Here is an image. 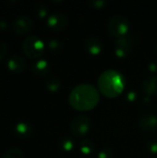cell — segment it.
I'll return each instance as SVG.
<instances>
[{
    "instance_id": "obj_23",
    "label": "cell",
    "mask_w": 157,
    "mask_h": 158,
    "mask_svg": "<svg viewBox=\"0 0 157 158\" xmlns=\"http://www.w3.org/2000/svg\"><path fill=\"white\" fill-rule=\"evenodd\" d=\"M147 148H148V151L153 154V155H156L157 154V141L156 140H153L151 142L148 143L147 144Z\"/></svg>"
},
{
    "instance_id": "obj_9",
    "label": "cell",
    "mask_w": 157,
    "mask_h": 158,
    "mask_svg": "<svg viewBox=\"0 0 157 158\" xmlns=\"http://www.w3.org/2000/svg\"><path fill=\"white\" fill-rule=\"evenodd\" d=\"M140 128L146 132H153L157 130V117L155 115H144L139 120Z\"/></svg>"
},
{
    "instance_id": "obj_14",
    "label": "cell",
    "mask_w": 157,
    "mask_h": 158,
    "mask_svg": "<svg viewBox=\"0 0 157 158\" xmlns=\"http://www.w3.org/2000/svg\"><path fill=\"white\" fill-rule=\"evenodd\" d=\"M31 70L36 75H46L50 71V64L45 59L36 60L31 65Z\"/></svg>"
},
{
    "instance_id": "obj_13",
    "label": "cell",
    "mask_w": 157,
    "mask_h": 158,
    "mask_svg": "<svg viewBox=\"0 0 157 158\" xmlns=\"http://www.w3.org/2000/svg\"><path fill=\"white\" fill-rule=\"evenodd\" d=\"M14 132H15V134L18 137L25 139V138H28V137H30L31 135V133H32V127L28 122L21 121V122H19L15 126Z\"/></svg>"
},
{
    "instance_id": "obj_8",
    "label": "cell",
    "mask_w": 157,
    "mask_h": 158,
    "mask_svg": "<svg viewBox=\"0 0 157 158\" xmlns=\"http://www.w3.org/2000/svg\"><path fill=\"white\" fill-rule=\"evenodd\" d=\"M47 25L54 31H63L68 25V18L63 13H54L48 17Z\"/></svg>"
},
{
    "instance_id": "obj_15",
    "label": "cell",
    "mask_w": 157,
    "mask_h": 158,
    "mask_svg": "<svg viewBox=\"0 0 157 158\" xmlns=\"http://www.w3.org/2000/svg\"><path fill=\"white\" fill-rule=\"evenodd\" d=\"M80 150L83 155L89 156V155L93 154V151L95 150V145L91 140H87V139L82 140L80 144Z\"/></svg>"
},
{
    "instance_id": "obj_1",
    "label": "cell",
    "mask_w": 157,
    "mask_h": 158,
    "mask_svg": "<svg viewBox=\"0 0 157 158\" xmlns=\"http://www.w3.org/2000/svg\"><path fill=\"white\" fill-rule=\"evenodd\" d=\"M99 91L93 85L88 83L76 86L68 96L70 106L78 111H90L99 104Z\"/></svg>"
},
{
    "instance_id": "obj_20",
    "label": "cell",
    "mask_w": 157,
    "mask_h": 158,
    "mask_svg": "<svg viewBox=\"0 0 157 158\" xmlns=\"http://www.w3.org/2000/svg\"><path fill=\"white\" fill-rule=\"evenodd\" d=\"M97 158H113V151L108 147H105L99 151Z\"/></svg>"
},
{
    "instance_id": "obj_2",
    "label": "cell",
    "mask_w": 157,
    "mask_h": 158,
    "mask_svg": "<svg viewBox=\"0 0 157 158\" xmlns=\"http://www.w3.org/2000/svg\"><path fill=\"white\" fill-rule=\"evenodd\" d=\"M97 86L102 94L107 98L120 95L125 88V80L121 73L115 69L104 71L98 78Z\"/></svg>"
},
{
    "instance_id": "obj_24",
    "label": "cell",
    "mask_w": 157,
    "mask_h": 158,
    "mask_svg": "<svg viewBox=\"0 0 157 158\" xmlns=\"http://www.w3.org/2000/svg\"><path fill=\"white\" fill-rule=\"evenodd\" d=\"M89 4H90L93 7H94V8H103V7L105 6L106 2H105V1H103V0H97V1L94 0V1L89 2Z\"/></svg>"
},
{
    "instance_id": "obj_27",
    "label": "cell",
    "mask_w": 157,
    "mask_h": 158,
    "mask_svg": "<svg viewBox=\"0 0 157 158\" xmlns=\"http://www.w3.org/2000/svg\"><path fill=\"white\" fill-rule=\"evenodd\" d=\"M7 28V23L5 19H0V30L1 31H6Z\"/></svg>"
},
{
    "instance_id": "obj_4",
    "label": "cell",
    "mask_w": 157,
    "mask_h": 158,
    "mask_svg": "<svg viewBox=\"0 0 157 158\" xmlns=\"http://www.w3.org/2000/svg\"><path fill=\"white\" fill-rule=\"evenodd\" d=\"M22 48L24 54L28 57L31 59H36L43 56L45 50V45L39 37L35 35H31L25 38L22 44Z\"/></svg>"
},
{
    "instance_id": "obj_5",
    "label": "cell",
    "mask_w": 157,
    "mask_h": 158,
    "mask_svg": "<svg viewBox=\"0 0 157 158\" xmlns=\"http://www.w3.org/2000/svg\"><path fill=\"white\" fill-rule=\"evenodd\" d=\"M92 121L87 116L81 115L74 118L70 124V131L72 134L78 138L85 136L91 129Z\"/></svg>"
},
{
    "instance_id": "obj_17",
    "label": "cell",
    "mask_w": 157,
    "mask_h": 158,
    "mask_svg": "<svg viewBox=\"0 0 157 158\" xmlns=\"http://www.w3.org/2000/svg\"><path fill=\"white\" fill-rule=\"evenodd\" d=\"M74 146H75V143L73 142L72 139H70L68 137H63L59 141V147L66 152L72 151Z\"/></svg>"
},
{
    "instance_id": "obj_18",
    "label": "cell",
    "mask_w": 157,
    "mask_h": 158,
    "mask_svg": "<svg viewBox=\"0 0 157 158\" xmlns=\"http://www.w3.org/2000/svg\"><path fill=\"white\" fill-rule=\"evenodd\" d=\"M3 158H25L24 157V155L23 153L21 152V150L16 148V147H13V148H9L7 149L4 156Z\"/></svg>"
},
{
    "instance_id": "obj_19",
    "label": "cell",
    "mask_w": 157,
    "mask_h": 158,
    "mask_svg": "<svg viewBox=\"0 0 157 158\" xmlns=\"http://www.w3.org/2000/svg\"><path fill=\"white\" fill-rule=\"evenodd\" d=\"M48 47L52 52H59L63 48V44L58 40L52 39L48 42Z\"/></svg>"
},
{
    "instance_id": "obj_3",
    "label": "cell",
    "mask_w": 157,
    "mask_h": 158,
    "mask_svg": "<svg viewBox=\"0 0 157 158\" xmlns=\"http://www.w3.org/2000/svg\"><path fill=\"white\" fill-rule=\"evenodd\" d=\"M130 29L129 19L121 15H115L110 18L107 23L108 33L117 39L123 38L127 36Z\"/></svg>"
},
{
    "instance_id": "obj_26",
    "label": "cell",
    "mask_w": 157,
    "mask_h": 158,
    "mask_svg": "<svg viewBox=\"0 0 157 158\" xmlns=\"http://www.w3.org/2000/svg\"><path fill=\"white\" fill-rule=\"evenodd\" d=\"M137 98V94L135 92H129L127 94V100L129 102H134Z\"/></svg>"
},
{
    "instance_id": "obj_6",
    "label": "cell",
    "mask_w": 157,
    "mask_h": 158,
    "mask_svg": "<svg viewBox=\"0 0 157 158\" xmlns=\"http://www.w3.org/2000/svg\"><path fill=\"white\" fill-rule=\"evenodd\" d=\"M134 43L135 42L133 36H130V35L118 39L116 42V48H115L116 56L119 58H124L128 56L133 48Z\"/></svg>"
},
{
    "instance_id": "obj_10",
    "label": "cell",
    "mask_w": 157,
    "mask_h": 158,
    "mask_svg": "<svg viewBox=\"0 0 157 158\" xmlns=\"http://www.w3.org/2000/svg\"><path fill=\"white\" fill-rule=\"evenodd\" d=\"M85 47L91 55L96 56L103 51L104 45L103 43L100 41V39H98L97 37L89 36L85 41Z\"/></svg>"
},
{
    "instance_id": "obj_16",
    "label": "cell",
    "mask_w": 157,
    "mask_h": 158,
    "mask_svg": "<svg viewBox=\"0 0 157 158\" xmlns=\"http://www.w3.org/2000/svg\"><path fill=\"white\" fill-rule=\"evenodd\" d=\"M45 86L49 92L55 93V92H57L59 88L61 87V81L56 77H51L46 81Z\"/></svg>"
},
{
    "instance_id": "obj_28",
    "label": "cell",
    "mask_w": 157,
    "mask_h": 158,
    "mask_svg": "<svg viewBox=\"0 0 157 158\" xmlns=\"http://www.w3.org/2000/svg\"><path fill=\"white\" fill-rule=\"evenodd\" d=\"M155 48H156V52H157V44H156V47H155Z\"/></svg>"
},
{
    "instance_id": "obj_22",
    "label": "cell",
    "mask_w": 157,
    "mask_h": 158,
    "mask_svg": "<svg viewBox=\"0 0 157 158\" xmlns=\"http://www.w3.org/2000/svg\"><path fill=\"white\" fill-rule=\"evenodd\" d=\"M8 52V45L5 42H0V61L4 59Z\"/></svg>"
},
{
    "instance_id": "obj_12",
    "label": "cell",
    "mask_w": 157,
    "mask_h": 158,
    "mask_svg": "<svg viewBox=\"0 0 157 158\" xmlns=\"http://www.w3.org/2000/svg\"><path fill=\"white\" fill-rule=\"evenodd\" d=\"M142 89L147 95L157 94V76H150L142 83Z\"/></svg>"
},
{
    "instance_id": "obj_11",
    "label": "cell",
    "mask_w": 157,
    "mask_h": 158,
    "mask_svg": "<svg viewBox=\"0 0 157 158\" xmlns=\"http://www.w3.org/2000/svg\"><path fill=\"white\" fill-rule=\"evenodd\" d=\"M7 67L15 73H21L26 69V61L20 56L14 55L8 59Z\"/></svg>"
},
{
    "instance_id": "obj_7",
    "label": "cell",
    "mask_w": 157,
    "mask_h": 158,
    "mask_svg": "<svg viewBox=\"0 0 157 158\" xmlns=\"http://www.w3.org/2000/svg\"><path fill=\"white\" fill-rule=\"evenodd\" d=\"M33 27V20L27 15L18 17L12 23V31L18 35H23L31 31Z\"/></svg>"
},
{
    "instance_id": "obj_25",
    "label": "cell",
    "mask_w": 157,
    "mask_h": 158,
    "mask_svg": "<svg viewBox=\"0 0 157 158\" xmlns=\"http://www.w3.org/2000/svg\"><path fill=\"white\" fill-rule=\"evenodd\" d=\"M148 69L150 70V72L152 73H155L157 72V61H153L148 65Z\"/></svg>"
},
{
    "instance_id": "obj_21",
    "label": "cell",
    "mask_w": 157,
    "mask_h": 158,
    "mask_svg": "<svg viewBox=\"0 0 157 158\" xmlns=\"http://www.w3.org/2000/svg\"><path fill=\"white\" fill-rule=\"evenodd\" d=\"M35 13L39 18H44L47 15V8H46V6L44 5L39 4L35 7Z\"/></svg>"
}]
</instances>
